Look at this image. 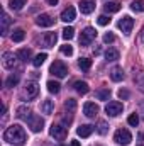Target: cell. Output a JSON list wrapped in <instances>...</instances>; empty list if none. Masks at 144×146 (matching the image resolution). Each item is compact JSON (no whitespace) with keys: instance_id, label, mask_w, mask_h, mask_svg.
Instances as JSON below:
<instances>
[{"instance_id":"40","label":"cell","mask_w":144,"mask_h":146,"mask_svg":"<svg viewBox=\"0 0 144 146\" xmlns=\"http://www.w3.org/2000/svg\"><path fill=\"white\" fill-rule=\"evenodd\" d=\"M115 41V36L112 34V33H107V34H104V42H114Z\"/></svg>"},{"instance_id":"15","label":"cell","mask_w":144,"mask_h":146,"mask_svg":"<svg viewBox=\"0 0 144 146\" xmlns=\"http://www.w3.org/2000/svg\"><path fill=\"white\" fill-rule=\"evenodd\" d=\"M56 41H58V34L56 33H46L44 37H42V42H44L46 48H54Z\"/></svg>"},{"instance_id":"30","label":"cell","mask_w":144,"mask_h":146,"mask_svg":"<svg viewBox=\"0 0 144 146\" xmlns=\"http://www.w3.org/2000/svg\"><path fill=\"white\" fill-rule=\"evenodd\" d=\"M17 83H19V75H10V76L5 80V87H9V88L15 87Z\"/></svg>"},{"instance_id":"29","label":"cell","mask_w":144,"mask_h":146,"mask_svg":"<svg viewBox=\"0 0 144 146\" xmlns=\"http://www.w3.org/2000/svg\"><path fill=\"white\" fill-rule=\"evenodd\" d=\"M26 2H27V0H10L9 5H10L12 10H20V9L26 5Z\"/></svg>"},{"instance_id":"44","label":"cell","mask_w":144,"mask_h":146,"mask_svg":"<svg viewBox=\"0 0 144 146\" xmlns=\"http://www.w3.org/2000/svg\"><path fill=\"white\" fill-rule=\"evenodd\" d=\"M141 41L144 42V29H143V34H141Z\"/></svg>"},{"instance_id":"1","label":"cell","mask_w":144,"mask_h":146,"mask_svg":"<svg viewBox=\"0 0 144 146\" xmlns=\"http://www.w3.org/2000/svg\"><path fill=\"white\" fill-rule=\"evenodd\" d=\"M26 139H27L26 138V131L19 124H14V126L7 127L5 133H3V141H7L9 145L22 146V145H26Z\"/></svg>"},{"instance_id":"17","label":"cell","mask_w":144,"mask_h":146,"mask_svg":"<svg viewBox=\"0 0 144 146\" xmlns=\"http://www.w3.org/2000/svg\"><path fill=\"white\" fill-rule=\"evenodd\" d=\"M15 115L19 119H22V121H27L32 114H31V110H29L27 106H20V107H17V110H15Z\"/></svg>"},{"instance_id":"14","label":"cell","mask_w":144,"mask_h":146,"mask_svg":"<svg viewBox=\"0 0 144 146\" xmlns=\"http://www.w3.org/2000/svg\"><path fill=\"white\" fill-rule=\"evenodd\" d=\"M75 17H76L75 7H66V9L61 12V21H63V22H71V21H75Z\"/></svg>"},{"instance_id":"6","label":"cell","mask_w":144,"mask_h":146,"mask_svg":"<svg viewBox=\"0 0 144 146\" xmlns=\"http://www.w3.org/2000/svg\"><path fill=\"white\" fill-rule=\"evenodd\" d=\"M117 27L124 33V34H131L132 27H134V19L129 17V15H124L119 22H117Z\"/></svg>"},{"instance_id":"42","label":"cell","mask_w":144,"mask_h":146,"mask_svg":"<svg viewBox=\"0 0 144 146\" xmlns=\"http://www.w3.org/2000/svg\"><path fill=\"white\" fill-rule=\"evenodd\" d=\"M70 146H80V141H76V139H71Z\"/></svg>"},{"instance_id":"11","label":"cell","mask_w":144,"mask_h":146,"mask_svg":"<svg viewBox=\"0 0 144 146\" xmlns=\"http://www.w3.org/2000/svg\"><path fill=\"white\" fill-rule=\"evenodd\" d=\"M95 10V0H81L80 2V12L88 15Z\"/></svg>"},{"instance_id":"7","label":"cell","mask_w":144,"mask_h":146,"mask_svg":"<svg viewBox=\"0 0 144 146\" xmlns=\"http://www.w3.org/2000/svg\"><path fill=\"white\" fill-rule=\"evenodd\" d=\"M27 124L32 129V133H41L42 127H44V121L41 119V115H34V114L27 119Z\"/></svg>"},{"instance_id":"34","label":"cell","mask_w":144,"mask_h":146,"mask_svg":"<svg viewBox=\"0 0 144 146\" xmlns=\"http://www.w3.org/2000/svg\"><path fill=\"white\" fill-rule=\"evenodd\" d=\"M65 109L68 110V112H75L76 110V100L75 99H68L65 102Z\"/></svg>"},{"instance_id":"20","label":"cell","mask_w":144,"mask_h":146,"mask_svg":"<svg viewBox=\"0 0 144 146\" xmlns=\"http://www.w3.org/2000/svg\"><path fill=\"white\" fill-rule=\"evenodd\" d=\"M75 90H76L80 95H85V94L90 92V87H88L87 82H75Z\"/></svg>"},{"instance_id":"31","label":"cell","mask_w":144,"mask_h":146,"mask_svg":"<svg viewBox=\"0 0 144 146\" xmlns=\"http://www.w3.org/2000/svg\"><path fill=\"white\" fill-rule=\"evenodd\" d=\"M105 60H108V61L119 60V51H117V49H107V51H105Z\"/></svg>"},{"instance_id":"18","label":"cell","mask_w":144,"mask_h":146,"mask_svg":"<svg viewBox=\"0 0 144 146\" xmlns=\"http://www.w3.org/2000/svg\"><path fill=\"white\" fill-rule=\"evenodd\" d=\"M9 26H10V17L7 15V12L2 14V29H0V34L2 36H7L9 34Z\"/></svg>"},{"instance_id":"39","label":"cell","mask_w":144,"mask_h":146,"mask_svg":"<svg viewBox=\"0 0 144 146\" xmlns=\"http://www.w3.org/2000/svg\"><path fill=\"white\" fill-rule=\"evenodd\" d=\"M97 22H98V26H108L110 24V19H108L107 15H100L97 19Z\"/></svg>"},{"instance_id":"19","label":"cell","mask_w":144,"mask_h":146,"mask_svg":"<svg viewBox=\"0 0 144 146\" xmlns=\"http://www.w3.org/2000/svg\"><path fill=\"white\" fill-rule=\"evenodd\" d=\"M110 78H112L114 82H120V80H124V70H122L120 66H114V68L110 70Z\"/></svg>"},{"instance_id":"10","label":"cell","mask_w":144,"mask_h":146,"mask_svg":"<svg viewBox=\"0 0 144 146\" xmlns=\"http://www.w3.org/2000/svg\"><path fill=\"white\" fill-rule=\"evenodd\" d=\"M36 24L41 27H51V26H54V19L49 14H41V15H37Z\"/></svg>"},{"instance_id":"43","label":"cell","mask_w":144,"mask_h":146,"mask_svg":"<svg viewBox=\"0 0 144 146\" xmlns=\"http://www.w3.org/2000/svg\"><path fill=\"white\" fill-rule=\"evenodd\" d=\"M48 2H49V5H56L58 3V0H48Z\"/></svg>"},{"instance_id":"4","label":"cell","mask_w":144,"mask_h":146,"mask_svg":"<svg viewBox=\"0 0 144 146\" xmlns=\"http://www.w3.org/2000/svg\"><path fill=\"white\" fill-rule=\"evenodd\" d=\"M49 134H51L54 139L63 141V139H66L68 131H66V127H65V126H61V124H53V126L49 127Z\"/></svg>"},{"instance_id":"22","label":"cell","mask_w":144,"mask_h":146,"mask_svg":"<svg viewBox=\"0 0 144 146\" xmlns=\"http://www.w3.org/2000/svg\"><path fill=\"white\" fill-rule=\"evenodd\" d=\"M31 56H32V53H31V49H29V48H22V49H19V51H17V58H19V60H22V61H29V60H31Z\"/></svg>"},{"instance_id":"32","label":"cell","mask_w":144,"mask_h":146,"mask_svg":"<svg viewBox=\"0 0 144 146\" xmlns=\"http://www.w3.org/2000/svg\"><path fill=\"white\" fill-rule=\"evenodd\" d=\"M78 66L81 68V70H90V66H92V60H88V58H80V61H78Z\"/></svg>"},{"instance_id":"5","label":"cell","mask_w":144,"mask_h":146,"mask_svg":"<svg viewBox=\"0 0 144 146\" xmlns=\"http://www.w3.org/2000/svg\"><path fill=\"white\" fill-rule=\"evenodd\" d=\"M49 72L53 73L54 76H58V78H65V76L68 75V68H66V65H65L63 61H54V63L51 65Z\"/></svg>"},{"instance_id":"28","label":"cell","mask_w":144,"mask_h":146,"mask_svg":"<svg viewBox=\"0 0 144 146\" xmlns=\"http://www.w3.org/2000/svg\"><path fill=\"white\" fill-rule=\"evenodd\" d=\"M134 82H136V85L139 87V90H141V92H144V72L136 73V76H134Z\"/></svg>"},{"instance_id":"9","label":"cell","mask_w":144,"mask_h":146,"mask_svg":"<svg viewBox=\"0 0 144 146\" xmlns=\"http://www.w3.org/2000/svg\"><path fill=\"white\" fill-rule=\"evenodd\" d=\"M15 60H17V54H14V53H10V51H5V53L2 54V65H3V68H7V70L14 68Z\"/></svg>"},{"instance_id":"36","label":"cell","mask_w":144,"mask_h":146,"mask_svg":"<svg viewBox=\"0 0 144 146\" xmlns=\"http://www.w3.org/2000/svg\"><path fill=\"white\" fill-rule=\"evenodd\" d=\"M97 131H98V134H107V131H108L107 122H105V121H100L98 126H97Z\"/></svg>"},{"instance_id":"23","label":"cell","mask_w":144,"mask_h":146,"mask_svg":"<svg viewBox=\"0 0 144 146\" xmlns=\"http://www.w3.org/2000/svg\"><path fill=\"white\" fill-rule=\"evenodd\" d=\"M104 9H105L107 14H115V12L120 10V3H117V2H107L104 5Z\"/></svg>"},{"instance_id":"41","label":"cell","mask_w":144,"mask_h":146,"mask_svg":"<svg viewBox=\"0 0 144 146\" xmlns=\"http://www.w3.org/2000/svg\"><path fill=\"white\" fill-rule=\"evenodd\" d=\"M119 99H129V92L127 90H119Z\"/></svg>"},{"instance_id":"13","label":"cell","mask_w":144,"mask_h":146,"mask_svg":"<svg viewBox=\"0 0 144 146\" xmlns=\"http://www.w3.org/2000/svg\"><path fill=\"white\" fill-rule=\"evenodd\" d=\"M98 106L95 104V102H87L85 106H83V112H85V115L87 117H95L97 114H98Z\"/></svg>"},{"instance_id":"21","label":"cell","mask_w":144,"mask_h":146,"mask_svg":"<svg viewBox=\"0 0 144 146\" xmlns=\"http://www.w3.org/2000/svg\"><path fill=\"white\" fill-rule=\"evenodd\" d=\"M53 110H54V102H53V100L46 99V100L41 104V112H42V114H53Z\"/></svg>"},{"instance_id":"2","label":"cell","mask_w":144,"mask_h":146,"mask_svg":"<svg viewBox=\"0 0 144 146\" xmlns=\"http://www.w3.org/2000/svg\"><path fill=\"white\" fill-rule=\"evenodd\" d=\"M114 141L117 145L127 146V145H131V141H132V134L127 129H117L115 134H114Z\"/></svg>"},{"instance_id":"3","label":"cell","mask_w":144,"mask_h":146,"mask_svg":"<svg viewBox=\"0 0 144 146\" xmlns=\"http://www.w3.org/2000/svg\"><path fill=\"white\" fill-rule=\"evenodd\" d=\"M95 37H97V31L93 27H85L80 34V44L81 46H90Z\"/></svg>"},{"instance_id":"37","label":"cell","mask_w":144,"mask_h":146,"mask_svg":"<svg viewBox=\"0 0 144 146\" xmlns=\"http://www.w3.org/2000/svg\"><path fill=\"white\" fill-rule=\"evenodd\" d=\"M127 122H129V126L136 127V126H137V122H139V117H137V114H136V112H134V114H131V115L127 117Z\"/></svg>"},{"instance_id":"26","label":"cell","mask_w":144,"mask_h":146,"mask_svg":"<svg viewBox=\"0 0 144 146\" xmlns=\"http://www.w3.org/2000/svg\"><path fill=\"white\" fill-rule=\"evenodd\" d=\"M46 60H48V54H46V53H39L36 58L32 60V65H34L36 68H39V66H41V65H42Z\"/></svg>"},{"instance_id":"24","label":"cell","mask_w":144,"mask_h":146,"mask_svg":"<svg viewBox=\"0 0 144 146\" xmlns=\"http://www.w3.org/2000/svg\"><path fill=\"white\" fill-rule=\"evenodd\" d=\"M95 97L98 100H108L110 99V88H98L95 92Z\"/></svg>"},{"instance_id":"12","label":"cell","mask_w":144,"mask_h":146,"mask_svg":"<svg viewBox=\"0 0 144 146\" xmlns=\"http://www.w3.org/2000/svg\"><path fill=\"white\" fill-rule=\"evenodd\" d=\"M37 94H39L37 83L36 82H27L26 83V95H27V99H36Z\"/></svg>"},{"instance_id":"27","label":"cell","mask_w":144,"mask_h":146,"mask_svg":"<svg viewBox=\"0 0 144 146\" xmlns=\"http://www.w3.org/2000/svg\"><path fill=\"white\" fill-rule=\"evenodd\" d=\"M131 9L134 12H144V0H132L131 2Z\"/></svg>"},{"instance_id":"25","label":"cell","mask_w":144,"mask_h":146,"mask_svg":"<svg viewBox=\"0 0 144 146\" xmlns=\"http://www.w3.org/2000/svg\"><path fill=\"white\" fill-rule=\"evenodd\" d=\"M24 37H26V31L20 29V27L12 33V41H14V42H20V41H24Z\"/></svg>"},{"instance_id":"35","label":"cell","mask_w":144,"mask_h":146,"mask_svg":"<svg viewBox=\"0 0 144 146\" xmlns=\"http://www.w3.org/2000/svg\"><path fill=\"white\" fill-rule=\"evenodd\" d=\"M73 36H75V29H73V27H65V29H63V37H65L66 41L73 39Z\"/></svg>"},{"instance_id":"8","label":"cell","mask_w":144,"mask_h":146,"mask_svg":"<svg viewBox=\"0 0 144 146\" xmlns=\"http://www.w3.org/2000/svg\"><path fill=\"white\" fill-rule=\"evenodd\" d=\"M122 109H124L122 102H117V100H114V102H108L107 106H105V112H107L110 117H115V115L122 114Z\"/></svg>"},{"instance_id":"38","label":"cell","mask_w":144,"mask_h":146,"mask_svg":"<svg viewBox=\"0 0 144 146\" xmlns=\"http://www.w3.org/2000/svg\"><path fill=\"white\" fill-rule=\"evenodd\" d=\"M61 53L66 54V56H71L73 54V48L70 46V44H65V46H61Z\"/></svg>"},{"instance_id":"16","label":"cell","mask_w":144,"mask_h":146,"mask_svg":"<svg viewBox=\"0 0 144 146\" xmlns=\"http://www.w3.org/2000/svg\"><path fill=\"white\" fill-rule=\"evenodd\" d=\"M93 126H90V124H81L78 129H76V134L80 136V138H88L92 133H93Z\"/></svg>"},{"instance_id":"33","label":"cell","mask_w":144,"mask_h":146,"mask_svg":"<svg viewBox=\"0 0 144 146\" xmlns=\"http://www.w3.org/2000/svg\"><path fill=\"white\" fill-rule=\"evenodd\" d=\"M59 87H61V85H59L58 82H54V80H49V82H48V90H49L51 94H58V92H59Z\"/></svg>"}]
</instances>
